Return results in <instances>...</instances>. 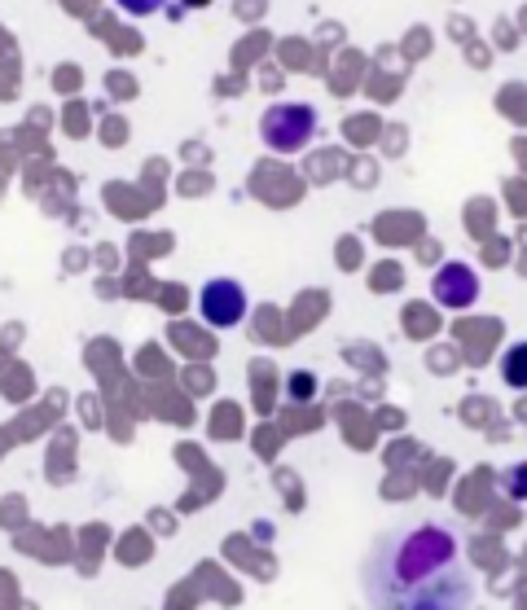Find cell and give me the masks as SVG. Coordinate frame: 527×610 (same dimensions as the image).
I'll return each instance as SVG.
<instances>
[{
    "instance_id": "cell-6",
    "label": "cell",
    "mask_w": 527,
    "mask_h": 610,
    "mask_svg": "<svg viewBox=\"0 0 527 610\" xmlns=\"http://www.w3.org/2000/svg\"><path fill=\"white\" fill-rule=\"evenodd\" d=\"M120 9H128V13H136V18H145V13H154V9H163L167 0H115Z\"/></svg>"
},
{
    "instance_id": "cell-2",
    "label": "cell",
    "mask_w": 527,
    "mask_h": 610,
    "mask_svg": "<svg viewBox=\"0 0 527 610\" xmlns=\"http://www.w3.org/2000/svg\"><path fill=\"white\" fill-rule=\"evenodd\" d=\"M264 145L281 158L308 149V141L317 136V111L308 102H281V106H268L260 120Z\"/></svg>"
},
{
    "instance_id": "cell-4",
    "label": "cell",
    "mask_w": 527,
    "mask_h": 610,
    "mask_svg": "<svg viewBox=\"0 0 527 610\" xmlns=\"http://www.w3.org/2000/svg\"><path fill=\"white\" fill-rule=\"evenodd\" d=\"M479 290H484V286H479L475 268H471V263H457V259L444 263V268L435 272V281H431V299H435L440 308H453V312H457V308H471V303L479 299Z\"/></svg>"
},
{
    "instance_id": "cell-3",
    "label": "cell",
    "mask_w": 527,
    "mask_h": 610,
    "mask_svg": "<svg viewBox=\"0 0 527 610\" xmlns=\"http://www.w3.org/2000/svg\"><path fill=\"white\" fill-rule=\"evenodd\" d=\"M198 312L211 330H234L247 317V290L234 277H211L198 294Z\"/></svg>"
},
{
    "instance_id": "cell-8",
    "label": "cell",
    "mask_w": 527,
    "mask_h": 610,
    "mask_svg": "<svg viewBox=\"0 0 527 610\" xmlns=\"http://www.w3.org/2000/svg\"><path fill=\"white\" fill-rule=\"evenodd\" d=\"M185 4H198V9H203V4H211V0H185Z\"/></svg>"
},
{
    "instance_id": "cell-5",
    "label": "cell",
    "mask_w": 527,
    "mask_h": 610,
    "mask_svg": "<svg viewBox=\"0 0 527 610\" xmlns=\"http://www.w3.org/2000/svg\"><path fill=\"white\" fill-rule=\"evenodd\" d=\"M502 378H506V386L527 391V343H515V348L502 356Z\"/></svg>"
},
{
    "instance_id": "cell-1",
    "label": "cell",
    "mask_w": 527,
    "mask_h": 610,
    "mask_svg": "<svg viewBox=\"0 0 527 610\" xmlns=\"http://www.w3.org/2000/svg\"><path fill=\"white\" fill-rule=\"evenodd\" d=\"M475 580L453 531L440 523H409L379 536L365 558V602L388 610L471 607Z\"/></svg>"
},
{
    "instance_id": "cell-7",
    "label": "cell",
    "mask_w": 527,
    "mask_h": 610,
    "mask_svg": "<svg viewBox=\"0 0 527 610\" xmlns=\"http://www.w3.org/2000/svg\"><path fill=\"white\" fill-rule=\"evenodd\" d=\"M312 395V378L308 373H294L290 378V400H308Z\"/></svg>"
}]
</instances>
